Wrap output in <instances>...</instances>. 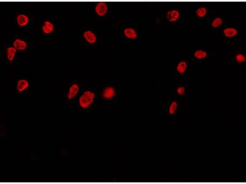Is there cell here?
<instances>
[{"label":"cell","mask_w":246,"mask_h":184,"mask_svg":"<svg viewBox=\"0 0 246 184\" xmlns=\"http://www.w3.org/2000/svg\"><path fill=\"white\" fill-rule=\"evenodd\" d=\"M194 57L198 59H202L205 58L207 56V53L205 50L202 49H198L196 50L194 53Z\"/></svg>","instance_id":"15"},{"label":"cell","mask_w":246,"mask_h":184,"mask_svg":"<svg viewBox=\"0 0 246 184\" xmlns=\"http://www.w3.org/2000/svg\"><path fill=\"white\" fill-rule=\"evenodd\" d=\"M94 96V94L90 91H85L79 99L80 105L83 108L88 107L93 102Z\"/></svg>","instance_id":"1"},{"label":"cell","mask_w":246,"mask_h":184,"mask_svg":"<svg viewBox=\"0 0 246 184\" xmlns=\"http://www.w3.org/2000/svg\"><path fill=\"white\" fill-rule=\"evenodd\" d=\"M179 11L176 9H173L168 11L166 14V17L167 20L170 22H175L177 21L180 17Z\"/></svg>","instance_id":"4"},{"label":"cell","mask_w":246,"mask_h":184,"mask_svg":"<svg viewBox=\"0 0 246 184\" xmlns=\"http://www.w3.org/2000/svg\"><path fill=\"white\" fill-rule=\"evenodd\" d=\"M83 36L86 40L90 44L95 43L97 40V37L95 34L90 30L85 31Z\"/></svg>","instance_id":"6"},{"label":"cell","mask_w":246,"mask_h":184,"mask_svg":"<svg viewBox=\"0 0 246 184\" xmlns=\"http://www.w3.org/2000/svg\"><path fill=\"white\" fill-rule=\"evenodd\" d=\"M178 108V104L176 101H173L170 104L168 108L169 113L171 115L175 113Z\"/></svg>","instance_id":"16"},{"label":"cell","mask_w":246,"mask_h":184,"mask_svg":"<svg viewBox=\"0 0 246 184\" xmlns=\"http://www.w3.org/2000/svg\"><path fill=\"white\" fill-rule=\"evenodd\" d=\"M28 17L24 14H20L17 17V21L18 24L21 27H23L27 25L29 22Z\"/></svg>","instance_id":"11"},{"label":"cell","mask_w":246,"mask_h":184,"mask_svg":"<svg viewBox=\"0 0 246 184\" xmlns=\"http://www.w3.org/2000/svg\"><path fill=\"white\" fill-rule=\"evenodd\" d=\"M185 88L183 86H180L178 87L176 90L177 94L180 96H182L184 94L185 92Z\"/></svg>","instance_id":"20"},{"label":"cell","mask_w":246,"mask_h":184,"mask_svg":"<svg viewBox=\"0 0 246 184\" xmlns=\"http://www.w3.org/2000/svg\"><path fill=\"white\" fill-rule=\"evenodd\" d=\"M16 51V49L14 47H10L7 48L6 52V57L8 60L9 62H11L13 61Z\"/></svg>","instance_id":"14"},{"label":"cell","mask_w":246,"mask_h":184,"mask_svg":"<svg viewBox=\"0 0 246 184\" xmlns=\"http://www.w3.org/2000/svg\"><path fill=\"white\" fill-rule=\"evenodd\" d=\"M14 47L19 50H24L26 48L27 44L26 42L22 40L17 38L16 39L13 43Z\"/></svg>","instance_id":"8"},{"label":"cell","mask_w":246,"mask_h":184,"mask_svg":"<svg viewBox=\"0 0 246 184\" xmlns=\"http://www.w3.org/2000/svg\"><path fill=\"white\" fill-rule=\"evenodd\" d=\"M207 13V8L204 6L198 8L196 10V13L197 16L200 18L204 17Z\"/></svg>","instance_id":"17"},{"label":"cell","mask_w":246,"mask_h":184,"mask_svg":"<svg viewBox=\"0 0 246 184\" xmlns=\"http://www.w3.org/2000/svg\"><path fill=\"white\" fill-rule=\"evenodd\" d=\"M236 61L239 63H244L246 60V58L244 55L242 53L237 54L235 57Z\"/></svg>","instance_id":"19"},{"label":"cell","mask_w":246,"mask_h":184,"mask_svg":"<svg viewBox=\"0 0 246 184\" xmlns=\"http://www.w3.org/2000/svg\"><path fill=\"white\" fill-rule=\"evenodd\" d=\"M79 90V86L76 84H72L69 88L68 93L67 94V98L69 100L73 98L77 93Z\"/></svg>","instance_id":"9"},{"label":"cell","mask_w":246,"mask_h":184,"mask_svg":"<svg viewBox=\"0 0 246 184\" xmlns=\"http://www.w3.org/2000/svg\"><path fill=\"white\" fill-rule=\"evenodd\" d=\"M108 10L107 4L104 2H100L98 3L95 7V11L99 16H102L106 14Z\"/></svg>","instance_id":"3"},{"label":"cell","mask_w":246,"mask_h":184,"mask_svg":"<svg viewBox=\"0 0 246 184\" xmlns=\"http://www.w3.org/2000/svg\"><path fill=\"white\" fill-rule=\"evenodd\" d=\"M54 29L53 24L50 21H46L42 27V30L44 33L49 34L52 32Z\"/></svg>","instance_id":"13"},{"label":"cell","mask_w":246,"mask_h":184,"mask_svg":"<svg viewBox=\"0 0 246 184\" xmlns=\"http://www.w3.org/2000/svg\"><path fill=\"white\" fill-rule=\"evenodd\" d=\"M123 32L125 36L130 39H135L137 36V33L136 30L132 28L127 27L125 28Z\"/></svg>","instance_id":"5"},{"label":"cell","mask_w":246,"mask_h":184,"mask_svg":"<svg viewBox=\"0 0 246 184\" xmlns=\"http://www.w3.org/2000/svg\"><path fill=\"white\" fill-rule=\"evenodd\" d=\"M30 86V82L27 79L24 78L20 79L17 81L16 83V90L18 92L22 93L26 91Z\"/></svg>","instance_id":"2"},{"label":"cell","mask_w":246,"mask_h":184,"mask_svg":"<svg viewBox=\"0 0 246 184\" xmlns=\"http://www.w3.org/2000/svg\"><path fill=\"white\" fill-rule=\"evenodd\" d=\"M238 31L236 29L232 27L225 28L223 30V34L226 37L232 38L236 36Z\"/></svg>","instance_id":"7"},{"label":"cell","mask_w":246,"mask_h":184,"mask_svg":"<svg viewBox=\"0 0 246 184\" xmlns=\"http://www.w3.org/2000/svg\"><path fill=\"white\" fill-rule=\"evenodd\" d=\"M223 22V20L221 18L216 17L212 20L211 23V25L213 28H217L221 26Z\"/></svg>","instance_id":"18"},{"label":"cell","mask_w":246,"mask_h":184,"mask_svg":"<svg viewBox=\"0 0 246 184\" xmlns=\"http://www.w3.org/2000/svg\"><path fill=\"white\" fill-rule=\"evenodd\" d=\"M115 90L113 88L109 86L105 88L104 90L102 95L106 99H110L113 98L115 94Z\"/></svg>","instance_id":"12"},{"label":"cell","mask_w":246,"mask_h":184,"mask_svg":"<svg viewBox=\"0 0 246 184\" xmlns=\"http://www.w3.org/2000/svg\"><path fill=\"white\" fill-rule=\"evenodd\" d=\"M188 65L187 63L184 61H181L179 62L177 65L176 70L180 74L185 73L187 69Z\"/></svg>","instance_id":"10"}]
</instances>
